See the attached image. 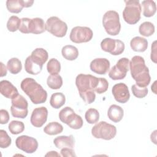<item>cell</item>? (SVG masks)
I'll use <instances>...</instances> for the list:
<instances>
[{"mask_svg":"<svg viewBox=\"0 0 157 157\" xmlns=\"http://www.w3.org/2000/svg\"><path fill=\"white\" fill-rule=\"evenodd\" d=\"M129 69L131 77L136 82V85L140 87H146L149 85L151 77L143 57L138 55L133 56L129 61Z\"/></svg>","mask_w":157,"mask_h":157,"instance_id":"1","label":"cell"},{"mask_svg":"<svg viewBox=\"0 0 157 157\" xmlns=\"http://www.w3.org/2000/svg\"><path fill=\"white\" fill-rule=\"evenodd\" d=\"M20 86L22 91L30 98L33 104H42L47 101V91L34 78H25L21 81Z\"/></svg>","mask_w":157,"mask_h":157,"instance_id":"2","label":"cell"},{"mask_svg":"<svg viewBox=\"0 0 157 157\" xmlns=\"http://www.w3.org/2000/svg\"><path fill=\"white\" fill-rule=\"evenodd\" d=\"M125 7L123 11L124 20L129 25L136 24L140 19L141 5L139 0L124 1Z\"/></svg>","mask_w":157,"mask_h":157,"instance_id":"3","label":"cell"},{"mask_svg":"<svg viewBox=\"0 0 157 157\" xmlns=\"http://www.w3.org/2000/svg\"><path fill=\"white\" fill-rule=\"evenodd\" d=\"M102 25L106 33L110 36H117L121 29L119 14L115 10L107 11L102 18Z\"/></svg>","mask_w":157,"mask_h":157,"instance_id":"4","label":"cell"},{"mask_svg":"<svg viewBox=\"0 0 157 157\" xmlns=\"http://www.w3.org/2000/svg\"><path fill=\"white\" fill-rule=\"evenodd\" d=\"M91 134L96 139L109 140L113 139L116 136L117 128L113 124L101 121L92 128Z\"/></svg>","mask_w":157,"mask_h":157,"instance_id":"5","label":"cell"},{"mask_svg":"<svg viewBox=\"0 0 157 157\" xmlns=\"http://www.w3.org/2000/svg\"><path fill=\"white\" fill-rule=\"evenodd\" d=\"M59 118L61 122L66 124L72 129H78L83 126L82 118L76 114L70 107H65L60 110Z\"/></svg>","mask_w":157,"mask_h":157,"instance_id":"6","label":"cell"},{"mask_svg":"<svg viewBox=\"0 0 157 157\" xmlns=\"http://www.w3.org/2000/svg\"><path fill=\"white\" fill-rule=\"evenodd\" d=\"M98 78L91 74H80L75 78V85L80 94L94 91Z\"/></svg>","mask_w":157,"mask_h":157,"instance_id":"7","label":"cell"},{"mask_svg":"<svg viewBox=\"0 0 157 157\" xmlns=\"http://www.w3.org/2000/svg\"><path fill=\"white\" fill-rule=\"evenodd\" d=\"M45 26L46 31L58 37H63L67 33V24L55 16L50 17L47 20Z\"/></svg>","mask_w":157,"mask_h":157,"instance_id":"8","label":"cell"},{"mask_svg":"<svg viewBox=\"0 0 157 157\" xmlns=\"http://www.w3.org/2000/svg\"><path fill=\"white\" fill-rule=\"evenodd\" d=\"M10 111L13 117L25 118L27 117L28 103L27 100L21 94H18L11 101Z\"/></svg>","mask_w":157,"mask_h":157,"instance_id":"9","label":"cell"},{"mask_svg":"<svg viewBox=\"0 0 157 157\" xmlns=\"http://www.w3.org/2000/svg\"><path fill=\"white\" fill-rule=\"evenodd\" d=\"M93 36V31L86 26H75L71 31L69 38L76 44L85 43L90 41Z\"/></svg>","mask_w":157,"mask_h":157,"instance_id":"10","label":"cell"},{"mask_svg":"<svg viewBox=\"0 0 157 157\" xmlns=\"http://www.w3.org/2000/svg\"><path fill=\"white\" fill-rule=\"evenodd\" d=\"M129 69V60L127 58H121L113 66L109 72V76L113 80L123 79Z\"/></svg>","mask_w":157,"mask_h":157,"instance_id":"11","label":"cell"},{"mask_svg":"<svg viewBox=\"0 0 157 157\" xmlns=\"http://www.w3.org/2000/svg\"><path fill=\"white\" fill-rule=\"evenodd\" d=\"M101 47L103 51L112 55H119L124 52L125 45L124 42L119 39L106 37L101 41Z\"/></svg>","mask_w":157,"mask_h":157,"instance_id":"12","label":"cell"},{"mask_svg":"<svg viewBox=\"0 0 157 157\" xmlns=\"http://www.w3.org/2000/svg\"><path fill=\"white\" fill-rule=\"evenodd\" d=\"M15 145L18 149L27 153L35 152L39 145L37 140L35 138L26 135L18 137L15 140Z\"/></svg>","mask_w":157,"mask_h":157,"instance_id":"13","label":"cell"},{"mask_svg":"<svg viewBox=\"0 0 157 157\" xmlns=\"http://www.w3.org/2000/svg\"><path fill=\"white\" fill-rule=\"evenodd\" d=\"M112 93L116 101L119 103L124 104L129 101L130 98L128 87L124 83H118L113 85Z\"/></svg>","mask_w":157,"mask_h":157,"instance_id":"14","label":"cell"},{"mask_svg":"<svg viewBox=\"0 0 157 157\" xmlns=\"http://www.w3.org/2000/svg\"><path fill=\"white\" fill-rule=\"evenodd\" d=\"M48 110L45 107H40L34 109L31 113L30 121L31 124L36 128L42 127L47 121Z\"/></svg>","mask_w":157,"mask_h":157,"instance_id":"15","label":"cell"},{"mask_svg":"<svg viewBox=\"0 0 157 157\" xmlns=\"http://www.w3.org/2000/svg\"><path fill=\"white\" fill-rule=\"evenodd\" d=\"M110 66V61L107 58H104L94 59L91 61L90 64L91 71L100 75L105 74L109 71Z\"/></svg>","mask_w":157,"mask_h":157,"instance_id":"16","label":"cell"},{"mask_svg":"<svg viewBox=\"0 0 157 157\" xmlns=\"http://www.w3.org/2000/svg\"><path fill=\"white\" fill-rule=\"evenodd\" d=\"M46 31L45 23L42 18L36 17L29 18L28 25V33L39 34Z\"/></svg>","mask_w":157,"mask_h":157,"instance_id":"17","label":"cell"},{"mask_svg":"<svg viewBox=\"0 0 157 157\" xmlns=\"http://www.w3.org/2000/svg\"><path fill=\"white\" fill-rule=\"evenodd\" d=\"M0 92L2 95L8 99H13L17 96L18 91L17 88L9 81L3 80L0 82Z\"/></svg>","mask_w":157,"mask_h":157,"instance_id":"18","label":"cell"},{"mask_svg":"<svg viewBox=\"0 0 157 157\" xmlns=\"http://www.w3.org/2000/svg\"><path fill=\"white\" fill-rule=\"evenodd\" d=\"M53 144L58 149L63 148H73L75 145V139L72 135L60 136L54 139Z\"/></svg>","mask_w":157,"mask_h":157,"instance_id":"19","label":"cell"},{"mask_svg":"<svg viewBox=\"0 0 157 157\" xmlns=\"http://www.w3.org/2000/svg\"><path fill=\"white\" fill-rule=\"evenodd\" d=\"M30 57L34 63L43 67L48 58V53L42 48H37L32 52Z\"/></svg>","mask_w":157,"mask_h":157,"instance_id":"20","label":"cell"},{"mask_svg":"<svg viewBox=\"0 0 157 157\" xmlns=\"http://www.w3.org/2000/svg\"><path fill=\"white\" fill-rule=\"evenodd\" d=\"M124 115V110L120 106L112 104L111 105L107 111L108 118L114 123L120 121Z\"/></svg>","mask_w":157,"mask_h":157,"instance_id":"21","label":"cell"},{"mask_svg":"<svg viewBox=\"0 0 157 157\" xmlns=\"http://www.w3.org/2000/svg\"><path fill=\"white\" fill-rule=\"evenodd\" d=\"M130 46L134 52H144L147 49L148 41L142 37L136 36L131 40Z\"/></svg>","mask_w":157,"mask_h":157,"instance_id":"22","label":"cell"},{"mask_svg":"<svg viewBox=\"0 0 157 157\" xmlns=\"http://www.w3.org/2000/svg\"><path fill=\"white\" fill-rule=\"evenodd\" d=\"M61 54L66 59L73 61L76 59L78 56V50L74 45H67L62 48Z\"/></svg>","mask_w":157,"mask_h":157,"instance_id":"23","label":"cell"},{"mask_svg":"<svg viewBox=\"0 0 157 157\" xmlns=\"http://www.w3.org/2000/svg\"><path fill=\"white\" fill-rule=\"evenodd\" d=\"M42 66H40L34 63L30 56H28L25 62V69L26 72L31 75H37L42 70Z\"/></svg>","mask_w":157,"mask_h":157,"instance_id":"24","label":"cell"},{"mask_svg":"<svg viewBox=\"0 0 157 157\" xmlns=\"http://www.w3.org/2000/svg\"><path fill=\"white\" fill-rule=\"evenodd\" d=\"M143 6V15L145 17L153 16L156 12V5L154 1L145 0L142 2Z\"/></svg>","mask_w":157,"mask_h":157,"instance_id":"25","label":"cell"},{"mask_svg":"<svg viewBox=\"0 0 157 157\" xmlns=\"http://www.w3.org/2000/svg\"><path fill=\"white\" fill-rule=\"evenodd\" d=\"M66 102V97L64 94L61 92L55 93L52 94L50 99V105L56 109L61 107Z\"/></svg>","mask_w":157,"mask_h":157,"instance_id":"26","label":"cell"},{"mask_svg":"<svg viewBox=\"0 0 157 157\" xmlns=\"http://www.w3.org/2000/svg\"><path fill=\"white\" fill-rule=\"evenodd\" d=\"M63 131V126L56 121L50 122L47 124L44 128V132L50 136L58 134Z\"/></svg>","mask_w":157,"mask_h":157,"instance_id":"27","label":"cell"},{"mask_svg":"<svg viewBox=\"0 0 157 157\" xmlns=\"http://www.w3.org/2000/svg\"><path fill=\"white\" fill-rule=\"evenodd\" d=\"M47 84L52 90L59 89L63 85V78L59 74H51L47 77Z\"/></svg>","mask_w":157,"mask_h":157,"instance_id":"28","label":"cell"},{"mask_svg":"<svg viewBox=\"0 0 157 157\" xmlns=\"http://www.w3.org/2000/svg\"><path fill=\"white\" fill-rule=\"evenodd\" d=\"M7 68L11 74H17L21 71V62L17 58H12L7 61Z\"/></svg>","mask_w":157,"mask_h":157,"instance_id":"29","label":"cell"},{"mask_svg":"<svg viewBox=\"0 0 157 157\" xmlns=\"http://www.w3.org/2000/svg\"><path fill=\"white\" fill-rule=\"evenodd\" d=\"M155 31V26L150 21H145L141 23L139 27V33L145 37H149L153 35Z\"/></svg>","mask_w":157,"mask_h":157,"instance_id":"30","label":"cell"},{"mask_svg":"<svg viewBox=\"0 0 157 157\" xmlns=\"http://www.w3.org/2000/svg\"><path fill=\"white\" fill-rule=\"evenodd\" d=\"M6 7L10 12L18 13L24 7L22 0H7L6 1Z\"/></svg>","mask_w":157,"mask_h":157,"instance_id":"31","label":"cell"},{"mask_svg":"<svg viewBox=\"0 0 157 157\" xmlns=\"http://www.w3.org/2000/svg\"><path fill=\"white\" fill-rule=\"evenodd\" d=\"M10 132L12 134H18L25 130V124L22 121L13 120L9 123L8 126Z\"/></svg>","mask_w":157,"mask_h":157,"instance_id":"32","label":"cell"},{"mask_svg":"<svg viewBox=\"0 0 157 157\" xmlns=\"http://www.w3.org/2000/svg\"><path fill=\"white\" fill-rule=\"evenodd\" d=\"M85 118L88 123L94 124L97 123L99 119V113L97 109L91 108L86 111Z\"/></svg>","mask_w":157,"mask_h":157,"instance_id":"33","label":"cell"},{"mask_svg":"<svg viewBox=\"0 0 157 157\" xmlns=\"http://www.w3.org/2000/svg\"><path fill=\"white\" fill-rule=\"evenodd\" d=\"M47 69L50 74H58L61 71V64L56 58H51L47 63Z\"/></svg>","mask_w":157,"mask_h":157,"instance_id":"34","label":"cell"},{"mask_svg":"<svg viewBox=\"0 0 157 157\" xmlns=\"http://www.w3.org/2000/svg\"><path fill=\"white\" fill-rule=\"evenodd\" d=\"M21 24V19L17 16H11L7 22V28L10 32H15L19 29Z\"/></svg>","mask_w":157,"mask_h":157,"instance_id":"35","label":"cell"},{"mask_svg":"<svg viewBox=\"0 0 157 157\" xmlns=\"http://www.w3.org/2000/svg\"><path fill=\"white\" fill-rule=\"evenodd\" d=\"M131 91L133 95L137 98H143L148 93V90L147 87H140L136 84L132 85Z\"/></svg>","mask_w":157,"mask_h":157,"instance_id":"36","label":"cell"},{"mask_svg":"<svg viewBox=\"0 0 157 157\" xmlns=\"http://www.w3.org/2000/svg\"><path fill=\"white\" fill-rule=\"evenodd\" d=\"M12 142L11 138L9 136L5 130H0V147L1 148H6L9 147Z\"/></svg>","mask_w":157,"mask_h":157,"instance_id":"37","label":"cell"},{"mask_svg":"<svg viewBox=\"0 0 157 157\" xmlns=\"http://www.w3.org/2000/svg\"><path fill=\"white\" fill-rule=\"evenodd\" d=\"M109 87L108 81L105 78H98V82L94 91L98 94H102L105 93Z\"/></svg>","mask_w":157,"mask_h":157,"instance_id":"38","label":"cell"},{"mask_svg":"<svg viewBox=\"0 0 157 157\" xmlns=\"http://www.w3.org/2000/svg\"><path fill=\"white\" fill-rule=\"evenodd\" d=\"M80 96L86 104L93 103L96 99V94L94 93V91H90L85 93L80 94Z\"/></svg>","mask_w":157,"mask_h":157,"instance_id":"39","label":"cell"},{"mask_svg":"<svg viewBox=\"0 0 157 157\" xmlns=\"http://www.w3.org/2000/svg\"><path fill=\"white\" fill-rule=\"evenodd\" d=\"M9 112L5 109H1L0 110V123L4 124L8 123L9 120Z\"/></svg>","mask_w":157,"mask_h":157,"instance_id":"40","label":"cell"},{"mask_svg":"<svg viewBox=\"0 0 157 157\" xmlns=\"http://www.w3.org/2000/svg\"><path fill=\"white\" fill-rule=\"evenodd\" d=\"M60 153L62 156H76L74 150L71 148H61Z\"/></svg>","mask_w":157,"mask_h":157,"instance_id":"41","label":"cell"},{"mask_svg":"<svg viewBox=\"0 0 157 157\" xmlns=\"http://www.w3.org/2000/svg\"><path fill=\"white\" fill-rule=\"evenodd\" d=\"M156 40H155L151 44V60L156 63Z\"/></svg>","mask_w":157,"mask_h":157,"instance_id":"42","label":"cell"},{"mask_svg":"<svg viewBox=\"0 0 157 157\" xmlns=\"http://www.w3.org/2000/svg\"><path fill=\"white\" fill-rule=\"evenodd\" d=\"M1 64V77H4L7 75V68L6 67V66L2 63H0Z\"/></svg>","mask_w":157,"mask_h":157,"instance_id":"43","label":"cell"},{"mask_svg":"<svg viewBox=\"0 0 157 157\" xmlns=\"http://www.w3.org/2000/svg\"><path fill=\"white\" fill-rule=\"evenodd\" d=\"M33 3H34V1L33 0H28V1L22 0V4L23 5V7H26V8L31 7L33 6Z\"/></svg>","mask_w":157,"mask_h":157,"instance_id":"44","label":"cell"},{"mask_svg":"<svg viewBox=\"0 0 157 157\" xmlns=\"http://www.w3.org/2000/svg\"><path fill=\"white\" fill-rule=\"evenodd\" d=\"M45 156H58V157H59L61 155L58 154L57 153V151H48Z\"/></svg>","mask_w":157,"mask_h":157,"instance_id":"45","label":"cell"},{"mask_svg":"<svg viewBox=\"0 0 157 157\" xmlns=\"http://www.w3.org/2000/svg\"><path fill=\"white\" fill-rule=\"evenodd\" d=\"M156 130H155L150 136V139L152 142H153L155 144H156Z\"/></svg>","mask_w":157,"mask_h":157,"instance_id":"46","label":"cell"},{"mask_svg":"<svg viewBox=\"0 0 157 157\" xmlns=\"http://www.w3.org/2000/svg\"><path fill=\"white\" fill-rule=\"evenodd\" d=\"M156 81H155L153 84L151 85V90L153 91V92L155 93V94H156Z\"/></svg>","mask_w":157,"mask_h":157,"instance_id":"47","label":"cell"}]
</instances>
